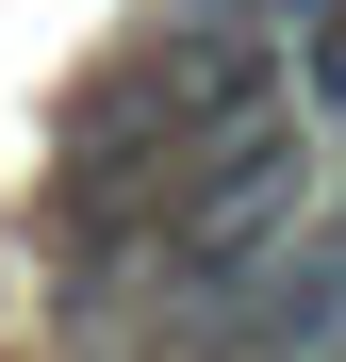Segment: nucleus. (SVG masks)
<instances>
[{
  "label": "nucleus",
  "instance_id": "1",
  "mask_svg": "<svg viewBox=\"0 0 346 362\" xmlns=\"http://www.w3.org/2000/svg\"><path fill=\"white\" fill-rule=\"evenodd\" d=\"M313 230V115L297 99H264L248 132H214L149 181V214H132V280L165 296V313H214V296H248L280 247Z\"/></svg>",
  "mask_w": 346,
  "mask_h": 362
}]
</instances>
